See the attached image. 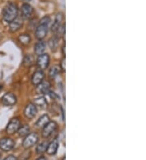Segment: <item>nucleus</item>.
<instances>
[{
	"label": "nucleus",
	"instance_id": "f257e3e1",
	"mask_svg": "<svg viewBox=\"0 0 146 160\" xmlns=\"http://www.w3.org/2000/svg\"><path fill=\"white\" fill-rule=\"evenodd\" d=\"M50 23H51V18L47 16L41 18V20L39 21L38 25L37 26L35 30L36 38L39 41H41L46 37Z\"/></svg>",
	"mask_w": 146,
	"mask_h": 160
},
{
	"label": "nucleus",
	"instance_id": "f03ea898",
	"mask_svg": "<svg viewBox=\"0 0 146 160\" xmlns=\"http://www.w3.org/2000/svg\"><path fill=\"white\" fill-rule=\"evenodd\" d=\"M18 12H19V9L16 4L13 2H8L3 10V18L7 23H11L17 18Z\"/></svg>",
	"mask_w": 146,
	"mask_h": 160
},
{
	"label": "nucleus",
	"instance_id": "7ed1b4c3",
	"mask_svg": "<svg viewBox=\"0 0 146 160\" xmlns=\"http://www.w3.org/2000/svg\"><path fill=\"white\" fill-rule=\"evenodd\" d=\"M39 141V136L37 133H29L27 136L24 137L23 140V147L25 149H29L37 144Z\"/></svg>",
	"mask_w": 146,
	"mask_h": 160
},
{
	"label": "nucleus",
	"instance_id": "20e7f679",
	"mask_svg": "<svg viewBox=\"0 0 146 160\" xmlns=\"http://www.w3.org/2000/svg\"><path fill=\"white\" fill-rule=\"evenodd\" d=\"M20 126H21V123H20V121L18 119L17 117L12 118L8 122V125L6 127L7 133H8V134H14V133L17 132Z\"/></svg>",
	"mask_w": 146,
	"mask_h": 160
},
{
	"label": "nucleus",
	"instance_id": "39448f33",
	"mask_svg": "<svg viewBox=\"0 0 146 160\" xmlns=\"http://www.w3.org/2000/svg\"><path fill=\"white\" fill-rule=\"evenodd\" d=\"M57 129V123L55 121H49L48 123L42 128V137L48 138Z\"/></svg>",
	"mask_w": 146,
	"mask_h": 160
},
{
	"label": "nucleus",
	"instance_id": "423d86ee",
	"mask_svg": "<svg viewBox=\"0 0 146 160\" xmlns=\"http://www.w3.org/2000/svg\"><path fill=\"white\" fill-rule=\"evenodd\" d=\"M15 147V142L10 138H3L0 139V149L3 151H10Z\"/></svg>",
	"mask_w": 146,
	"mask_h": 160
},
{
	"label": "nucleus",
	"instance_id": "0eeeda50",
	"mask_svg": "<svg viewBox=\"0 0 146 160\" xmlns=\"http://www.w3.org/2000/svg\"><path fill=\"white\" fill-rule=\"evenodd\" d=\"M50 63V56L46 53L38 55L37 58V66L41 70H44L48 67Z\"/></svg>",
	"mask_w": 146,
	"mask_h": 160
},
{
	"label": "nucleus",
	"instance_id": "6e6552de",
	"mask_svg": "<svg viewBox=\"0 0 146 160\" xmlns=\"http://www.w3.org/2000/svg\"><path fill=\"white\" fill-rule=\"evenodd\" d=\"M51 85L49 81L43 80L42 82H40L36 87V91L40 95H46V94H49L51 92Z\"/></svg>",
	"mask_w": 146,
	"mask_h": 160
},
{
	"label": "nucleus",
	"instance_id": "1a4fd4ad",
	"mask_svg": "<svg viewBox=\"0 0 146 160\" xmlns=\"http://www.w3.org/2000/svg\"><path fill=\"white\" fill-rule=\"evenodd\" d=\"M2 103L5 106H12L16 103V96L12 92H8L4 94L1 98Z\"/></svg>",
	"mask_w": 146,
	"mask_h": 160
},
{
	"label": "nucleus",
	"instance_id": "9d476101",
	"mask_svg": "<svg viewBox=\"0 0 146 160\" xmlns=\"http://www.w3.org/2000/svg\"><path fill=\"white\" fill-rule=\"evenodd\" d=\"M37 108L33 103H29L26 105L25 108L24 110V114L28 119H33V117L37 115Z\"/></svg>",
	"mask_w": 146,
	"mask_h": 160
},
{
	"label": "nucleus",
	"instance_id": "9b49d317",
	"mask_svg": "<svg viewBox=\"0 0 146 160\" xmlns=\"http://www.w3.org/2000/svg\"><path fill=\"white\" fill-rule=\"evenodd\" d=\"M20 12H21V17L24 20H29L33 16V8L31 5L24 3L22 5Z\"/></svg>",
	"mask_w": 146,
	"mask_h": 160
},
{
	"label": "nucleus",
	"instance_id": "f8f14e48",
	"mask_svg": "<svg viewBox=\"0 0 146 160\" xmlns=\"http://www.w3.org/2000/svg\"><path fill=\"white\" fill-rule=\"evenodd\" d=\"M44 78H45V74L43 72V70H37V71L33 73V76H32V83L34 86H37L40 82H41L44 80Z\"/></svg>",
	"mask_w": 146,
	"mask_h": 160
},
{
	"label": "nucleus",
	"instance_id": "ddd939ff",
	"mask_svg": "<svg viewBox=\"0 0 146 160\" xmlns=\"http://www.w3.org/2000/svg\"><path fill=\"white\" fill-rule=\"evenodd\" d=\"M63 20V16H62V13H58L55 16V21L54 23L51 26V32H56V31L58 30V28L62 25V21Z\"/></svg>",
	"mask_w": 146,
	"mask_h": 160
},
{
	"label": "nucleus",
	"instance_id": "4468645a",
	"mask_svg": "<svg viewBox=\"0 0 146 160\" xmlns=\"http://www.w3.org/2000/svg\"><path fill=\"white\" fill-rule=\"evenodd\" d=\"M58 148V141L54 140L52 141L51 142L49 143L46 152H47V154H48L49 155H54V154H56Z\"/></svg>",
	"mask_w": 146,
	"mask_h": 160
},
{
	"label": "nucleus",
	"instance_id": "2eb2a0df",
	"mask_svg": "<svg viewBox=\"0 0 146 160\" xmlns=\"http://www.w3.org/2000/svg\"><path fill=\"white\" fill-rule=\"evenodd\" d=\"M22 27V20L19 18H16L13 21L9 23V30L11 32H15Z\"/></svg>",
	"mask_w": 146,
	"mask_h": 160
},
{
	"label": "nucleus",
	"instance_id": "dca6fc26",
	"mask_svg": "<svg viewBox=\"0 0 146 160\" xmlns=\"http://www.w3.org/2000/svg\"><path fill=\"white\" fill-rule=\"evenodd\" d=\"M33 103L36 107H39L41 109L46 108L47 107V104H48L46 100V98L43 97V96H40V97H37L36 99H34Z\"/></svg>",
	"mask_w": 146,
	"mask_h": 160
},
{
	"label": "nucleus",
	"instance_id": "f3484780",
	"mask_svg": "<svg viewBox=\"0 0 146 160\" xmlns=\"http://www.w3.org/2000/svg\"><path fill=\"white\" fill-rule=\"evenodd\" d=\"M46 50V43L43 41H39L34 45V52L37 55H41Z\"/></svg>",
	"mask_w": 146,
	"mask_h": 160
},
{
	"label": "nucleus",
	"instance_id": "a211bd4d",
	"mask_svg": "<svg viewBox=\"0 0 146 160\" xmlns=\"http://www.w3.org/2000/svg\"><path fill=\"white\" fill-rule=\"evenodd\" d=\"M49 121H51L49 116L46 115V114H44V115H42L41 117H39V119L37 120V123H36V125H37L38 128H43V127L45 126V125L48 123Z\"/></svg>",
	"mask_w": 146,
	"mask_h": 160
},
{
	"label": "nucleus",
	"instance_id": "6ab92c4d",
	"mask_svg": "<svg viewBox=\"0 0 146 160\" xmlns=\"http://www.w3.org/2000/svg\"><path fill=\"white\" fill-rule=\"evenodd\" d=\"M61 69L59 67V66H53L52 67H51L50 70H49V77L51 78V79H54V78H56V76H58V74H60Z\"/></svg>",
	"mask_w": 146,
	"mask_h": 160
},
{
	"label": "nucleus",
	"instance_id": "aec40b11",
	"mask_svg": "<svg viewBox=\"0 0 146 160\" xmlns=\"http://www.w3.org/2000/svg\"><path fill=\"white\" fill-rule=\"evenodd\" d=\"M58 41H59V38L56 37V36H54L53 37H51V39L49 40L48 41V45L50 47V49L52 51H55L58 47Z\"/></svg>",
	"mask_w": 146,
	"mask_h": 160
},
{
	"label": "nucleus",
	"instance_id": "412c9836",
	"mask_svg": "<svg viewBox=\"0 0 146 160\" xmlns=\"http://www.w3.org/2000/svg\"><path fill=\"white\" fill-rule=\"evenodd\" d=\"M18 134H19V137H25L30 133V128H29V125H24L22 126L19 127V129L17 131Z\"/></svg>",
	"mask_w": 146,
	"mask_h": 160
},
{
	"label": "nucleus",
	"instance_id": "4be33fe9",
	"mask_svg": "<svg viewBox=\"0 0 146 160\" xmlns=\"http://www.w3.org/2000/svg\"><path fill=\"white\" fill-rule=\"evenodd\" d=\"M18 41L21 45H27L30 43L31 41V37L29 34H21L19 35V37H18Z\"/></svg>",
	"mask_w": 146,
	"mask_h": 160
},
{
	"label": "nucleus",
	"instance_id": "5701e85b",
	"mask_svg": "<svg viewBox=\"0 0 146 160\" xmlns=\"http://www.w3.org/2000/svg\"><path fill=\"white\" fill-rule=\"evenodd\" d=\"M48 144L49 142L45 141V142H41L40 144H38L37 146V148H36V151L38 154H41L43 153H45L46 151V149L47 147H48Z\"/></svg>",
	"mask_w": 146,
	"mask_h": 160
},
{
	"label": "nucleus",
	"instance_id": "b1692460",
	"mask_svg": "<svg viewBox=\"0 0 146 160\" xmlns=\"http://www.w3.org/2000/svg\"><path fill=\"white\" fill-rule=\"evenodd\" d=\"M33 61H34V57H33V55L27 54L25 57H24V58L23 63L24 66H26V67H29V66H31V65L33 64Z\"/></svg>",
	"mask_w": 146,
	"mask_h": 160
},
{
	"label": "nucleus",
	"instance_id": "393cba45",
	"mask_svg": "<svg viewBox=\"0 0 146 160\" xmlns=\"http://www.w3.org/2000/svg\"><path fill=\"white\" fill-rule=\"evenodd\" d=\"M55 33L57 34L56 36L58 38H61V37H63L65 35V23H62V25L60 26V27L58 28V30L56 31V32Z\"/></svg>",
	"mask_w": 146,
	"mask_h": 160
},
{
	"label": "nucleus",
	"instance_id": "a878e982",
	"mask_svg": "<svg viewBox=\"0 0 146 160\" xmlns=\"http://www.w3.org/2000/svg\"><path fill=\"white\" fill-rule=\"evenodd\" d=\"M59 67H60L61 70L65 71V58H63L61 60L60 64H59Z\"/></svg>",
	"mask_w": 146,
	"mask_h": 160
},
{
	"label": "nucleus",
	"instance_id": "bb28decb",
	"mask_svg": "<svg viewBox=\"0 0 146 160\" xmlns=\"http://www.w3.org/2000/svg\"><path fill=\"white\" fill-rule=\"evenodd\" d=\"M3 160H17V158L16 156H14V155H8Z\"/></svg>",
	"mask_w": 146,
	"mask_h": 160
},
{
	"label": "nucleus",
	"instance_id": "cd10ccee",
	"mask_svg": "<svg viewBox=\"0 0 146 160\" xmlns=\"http://www.w3.org/2000/svg\"><path fill=\"white\" fill-rule=\"evenodd\" d=\"M36 160H46V158L44 156H40L38 158H37V159H36Z\"/></svg>",
	"mask_w": 146,
	"mask_h": 160
},
{
	"label": "nucleus",
	"instance_id": "c85d7f7f",
	"mask_svg": "<svg viewBox=\"0 0 146 160\" xmlns=\"http://www.w3.org/2000/svg\"><path fill=\"white\" fill-rule=\"evenodd\" d=\"M2 89H3V86L2 85H0V91L2 90Z\"/></svg>",
	"mask_w": 146,
	"mask_h": 160
},
{
	"label": "nucleus",
	"instance_id": "c756f323",
	"mask_svg": "<svg viewBox=\"0 0 146 160\" xmlns=\"http://www.w3.org/2000/svg\"><path fill=\"white\" fill-rule=\"evenodd\" d=\"M1 158H2V154H1V153H0V160H1Z\"/></svg>",
	"mask_w": 146,
	"mask_h": 160
},
{
	"label": "nucleus",
	"instance_id": "7c9ffc66",
	"mask_svg": "<svg viewBox=\"0 0 146 160\" xmlns=\"http://www.w3.org/2000/svg\"><path fill=\"white\" fill-rule=\"evenodd\" d=\"M24 1H25V2H29L30 0H24Z\"/></svg>",
	"mask_w": 146,
	"mask_h": 160
},
{
	"label": "nucleus",
	"instance_id": "2f4dec72",
	"mask_svg": "<svg viewBox=\"0 0 146 160\" xmlns=\"http://www.w3.org/2000/svg\"><path fill=\"white\" fill-rule=\"evenodd\" d=\"M0 38H1V34H0Z\"/></svg>",
	"mask_w": 146,
	"mask_h": 160
}]
</instances>
